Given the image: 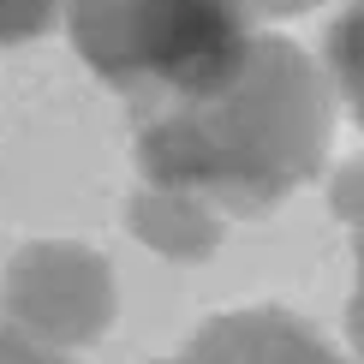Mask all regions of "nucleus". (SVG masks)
<instances>
[{
	"label": "nucleus",
	"instance_id": "obj_1",
	"mask_svg": "<svg viewBox=\"0 0 364 364\" xmlns=\"http://www.w3.org/2000/svg\"><path fill=\"white\" fill-rule=\"evenodd\" d=\"M335 84L287 36H257L215 96L138 114L144 186L203 197L215 215H263L323 168Z\"/></svg>",
	"mask_w": 364,
	"mask_h": 364
},
{
	"label": "nucleus",
	"instance_id": "obj_2",
	"mask_svg": "<svg viewBox=\"0 0 364 364\" xmlns=\"http://www.w3.org/2000/svg\"><path fill=\"white\" fill-rule=\"evenodd\" d=\"M66 30L132 119L215 96L257 42L245 0H66Z\"/></svg>",
	"mask_w": 364,
	"mask_h": 364
},
{
	"label": "nucleus",
	"instance_id": "obj_3",
	"mask_svg": "<svg viewBox=\"0 0 364 364\" xmlns=\"http://www.w3.org/2000/svg\"><path fill=\"white\" fill-rule=\"evenodd\" d=\"M0 311L18 335L54 346V353H78L102 341L119 311L114 269L90 245L72 239H36L6 263L0 275Z\"/></svg>",
	"mask_w": 364,
	"mask_h": 364
},
{
	"label": "nucleus",
	"instance_id": "obj_4",
	"mask_svg": "<svg viewBox=\"0 0 364 364\" xmlns=\"http://www.w3.org/2000/svg\"><path fill=\"white\" fill-rule=\"evenodd\" d=\"M161 364H346L305 316L281 305H251L203 323L197 335Z\"/></svg>",
	"mask_w": 364,
	"mask_h": 364
},
{
	"label": "nucleus",
	"instance_id": "obj_5",
	"mask_svg": "<svg viewBox=\"0 0 364 364\" xmlns=\"http://www.w3.org/2000/svg\"><path fill=\"white\" fill-rule=\"evenodd\" d=\"M132 233L144 239L156 257L168 263H197L221 245V221L203 197H186V191H161V186H144L132 197Z\"/></svg>",
	"mask_w": 364,
	"mask_h": 364
},
{
	"label": "nucleus",
	"instance_id": "obj_6",
	"mask_svg": "<svg viewBox=\"0 0 364 364\" xmlns=\"http://www.w3.org/2000/svg\"><path fill=\"white\" fill-rule=\"evenodd\" d=\"M328 84H335V96L346 102V114L364 132V0H353L328 24Z\"/></svg>",
	"mask_w": 364,
	"mask_h": 364
},
{
	"label": "nucleus",
	"instance_id": "obj_7",
	"mask_svg": "<svg viewBox=\"0 0 364 364\" xmlns=\"http://www.w3.org/2000/svg\"><path fill=\"white\" fill-rule=\"evenodd\" d=\"M335 209L353 239V305H346V328H353V353L364 364V168H346L335 179Z\"/></svg>",
	"mask_w": 364,
	"mask_h": 364
},
{
	"label": "nucleus",
	"instance_id": "obj_8",
	"mask_svg": "<svg viewBox=\"0 0 364 364\" xmlns=\"http://www.w3.org/2000/svg\"><path fill=\"white\" fill-rule=\"evenodd\" d=\"M66 18V0H0V48L36 42Z\"/></svg>",
	"mask_w": 364,
	"mask_h": 364
},
{
	"label": "nucleus",
	"instance_id": "obj_9",
	"mask_svg": "<svg viewBox=\"0 0 364 364\" xmlns=\"http://www.w3.org/2000/svg\"><path fill=\"white\" fill-rule=\"evenodd\" d=\"M6 346H12V323H6V311H0V364H6Z\"/></svg>",
	"mask_w": 364,
	"mask_h": 364
}]
</instances>
